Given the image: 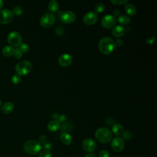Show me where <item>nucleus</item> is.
I'll return each instance as SVG.
<instances>
[{"label": "nucleus", "instance_id": "nucleus-16", "mask_svg": "<svg viewBox=\"0 0 157 157\" xmlns=\"http://www.w3.org/2000/svg\"><path fill=\"white\" fill-rule=\"evenodd\" d=\"M60 139L61 142L66 145H70L72 142V138L71 136L66 132H63L60 136Z\"/></svg>", "mask_w": 157, "mask_h": 157}, {"label": "nucleus", "instance_id": "nucleus-38", "mask_svg": "<svg viewBox=\"0 0 157 157\" xmlns=\"http://www.w3.org/2000/svg\"><path fill=\"white\" fill-rule=\"evenodd\" d=\"M155 42V38L153 37H150L146 39V42L148 44H152Z\"/></svg>", "mask_w": 157, "mask_h": 157}, {"label": "nucleus", "instance_id": "nucleus-39", "mask_svg": "<svg viewBox=\"0 0 157 157\" xmlns=\"http://www.w3.org/2000/svg\"><path fill=\"white\" fill-rule=\"evenodd\" d=\"M113 14L115 16H118V15L120 14V11L118 9H115V10L113 11Z\"/></svg>", "mask_w": 157, "mask_h": 157}, {"label": "nucleus", "instance_id": "nucleus-37", "mask_svg": "<svg viewBox=\"0 0 157 157\" xmlns=\"http://www.w3.org/2000/svg\"><path fill=\"white\" fill-rule=\"evenodd\" d=\"M114 42H115V45L118 47H120L123 44V40L121 39H117L116 40H114Z\"/></svg>", "mask_w": 157, "mask_h": 157}, {"label": "nucleus", "instance_id": "nucleus-2", "mask_svg": "<svg viewBox=\"0 0 157 157\" xmlns=\"http://www.w3.org/2000/svg\"><path fill=\"white\" fill-rule=\"evenodd\" d=\"M95 137L100 143L105 144L110 141L112 134L108 128H99L95 132Z\"/></svg>", "mask_w": 157, "mask_h": 157}, {"label": "nucleus", "instance_id": "nucleus-1", "mask_svg": "<svg viewBox=\"0 0 157 157\" xmlns=\"http://www.w3.org/2000/svg\"><path fill=\"white\" fill-rule=\"evenodd\" d=\"M115 47L114 40L108 37L102 38L98 44V48L100 52L104 55H110L112 53Z\"/></svg>", "mask_w": 157, "mask_h": 157}, {"label": "nucleus", "instance_id": "nucleus-6", "mask_svg": "<svg viewBox=\"0 0 157 157\" xmlns=\"http://www.w3.org/2000/svg\"><path fill=\"white\" fill-rule=\"evenodd\" d=\"M60 20L65 24H69L73 23L76 19L75 13L70 10H66L61 12L59 15Z\"/></svg>", "mask_w": 157, "mask_h": 157}, {"label": "nucleus", "instance_id": "nucleus-27", "mask_svg": "<svg viewBox=\"0 0 157 157\" xmlns=\"http://www.w3.org/2000/svg\"><path fill=\"white\" fill-rule=\"evenodd\" d=\"M11 81H12V83H13L15 85H17L20 82L21 78H20V75H18V74H15L12 76V77L11 78Z\"/></svg>", "mask_w": 157, "mask_h": 157}, {"label": "nucleus", "instance_id": "nucleus-40", "mask_svg": "<svg viewBox=\"0 0 157 157\" xmlns=\"http://www.w3.org/2000/svg\"><path fill=\"white\" fill-rule=\"evenodd\" d=\"M84 157H97L95 155H94V154H91V153H90V154H88V155H86Z\"/></svg>", "mask_w": 157, "mask_h": 157}, {"label": "nucleus", "instance_id": "nucleus-7", "mask_svg": "<svg viewBox=\"0 0 157 157\" xmlns=\"http://www.w3.org/2000/svg\"><path fill=\"white\" fill-rule=\"evenodd\" d=\"M55 21V18L52 13H47L44 14L40 18V23L44 28H48L53 26Z\"/></svg>", "mask_w": 157, "mask_h": 157}, {"label": "nucleus", "instance_id": "nucleus-10", "mask_svg": "<svg viewBox=\"0 0 157 157\" xmlns=\"http://www.w3.org/2000/svg\"><path fill=\"white\" fill-rule=\"evenodd\" d=\"M111 147L117 152L121 151L124 147V142L122 138L120 137H114L111 142Z\"/></svg>", "mask_w": 157, "mask_h": 157}, {"label": "nucleus", "instance_id": "nucleus-42", "mask_svg": "<svg viewBox=\"0 0 157 157\" xmlns=\"http://www.w3.org/2000/svg\"><path fill=\"white\" fill-rule=\"evenodd\" d=\"M3 4H4V2H3V1H1V0H0V9L2 7V6H3Z\"/></svg>", "mask_w": 157, "mask_h": 157}, {"label": "nucleus", "instance_id": "nucleus-22", "mask_svg": "<svg viewBox=\"0 0 157 157\" xmlns=\"http://www.w3.org/2000/svg\"><path fill=\"white\" fill-rule=\"evenodd\" d=\"M118 21L122 25H127L130 22V18L128 15H121L118 17Z\"/></svg>", "mask_w": 157, "mask_h": 157}, {"label": "nucleus", "instance_id": "nucleus-23", "mask_svg": "<svg viewBox=\"0 0 157 157\" xmlns=\"http://www.w3.org/2000/svg\"><path fill=\"white\" fill-rule=\"evenodd\" d=\"M12 13L17 16H20L23 13V9L20 6H16L13 8Z\"/></svg>", "mask_w": 157, "mask_h": 157}, {"label": "nucleus", "instance_id": "nucleus-32", "mask_svg": "<svg viewBox=\"0 0 157 157\" xmlns=\"http://www.w3.org/2000/svg\"><path fill=\"white\" fill-rule=\"evenodd\" d=\"M56 120L58 121V122H59V123H65V121H66V116L65 115H63V114L60 115H58V118H57Z\"/></svg>", "mask_w": 157, "mask_h": 157}, {"label": "nucleus", "instance_id": "nucleus-28", "mask_svg": "<svg viewBox=\"0 0 157 157\" xmlns=\"http://www.w3.org/2000/svg\"><path fill=\"white\" fill-rule=\"evenodd\" d=\"M39 157H52V155L50 151L44 150L40 153Z\"/></svg>", "mask_w": 157, "mask_h": 157}, {"label": "nucleus", "instance_id": "nucleus-18", "mask_svg": "<svg viewBox=\"0 0 157 157\" xmlns=\"http://www.w3.org/2000/svg\"><path fill=\"white\" fill-rule=\"evenodd\" d=\"M15 52V48L10 45H6L2 49V54L6 56H11L13 55Z\"/></svg>", "mask_w": 157, "mask_h": 157}, {"label": "nucleus", "instance_id": "nucleus-20", "mask_svg": "<svg viewBox=\"0 0 157 157\" xmlns=\"http://www.w3.org/2000/svg\"><path fill=\"white\" fill-rule=\"evenodd\" d=\"M112 131L115 135L120 136L123 132V128L120 124L115 123L112 126Z\"/></svg>", "mask_w": 157, "mask_h": 157}, {"label": "nucleus", "instance_id": "nucleus-35", "mask_svg": "<svg viewBox=\"0 0 157 157\" xmlns=\"http://www.w3.org/2000/svg\"><path fill=\"white\" fill-rule=\"evenodd\" d=\"M56 33L57 35H63L64 33V29L61 26H59L56 29Z\"/></svg>", "mask_w": 157, "mask_h": 157}, {"label": "nucleus", "instance_id": "nucleus-14", "mask_svg": "<svg viewBox=\"0 0 157 157\" xmlns=\"http://www.w3.org/2000/svg\"><path fill=\"white\" fill-rule=\"evenodd\" d=\"M14 109V105L11 102H7L4 103L1 108V111L4 114L11 113Z\"/></svg>", "mask_w": 157, "mask_h": 157}, {"label": "nucleus", "instance_id": "nucleus-24", "mask_svg": "<svg viewBox=\"0 0 157 157\" xmlns=\"http://www.w3.org/2000/svg\"><path fill=\"white\" fill-rule=\"evenodd\" d=\"M72 128V124L71 123H64L62 125V126H61V131L67 132V131H71Z\"/></svg>", "mask_w": 157, "mask_h": 157}, {"label": "nucleus", "instance_id": "nucleus-13", "mask_svg": "<svg viewBox=\"0 0 157 157\" xmlns=\"http://www.w3.org/2000/svg\"><path fill=\"white\" fill-rule=\"evenodd\" d=\"M72 62V56L68 53H64L61 55L58 58V63L60 66L63 67L69 66Z\"/></svg>", "mask_w": 157, "mask_h": 157}, {"label": "nucleus", "instance_id": "nucleus-19", "mask_svg": "<svg viewBox=\"0 0 157 157\" xmlns=\"http://www.w3.org/2000/svg\"><path fill=\"white\" fill-rule=\"evenodd\" d=\"M126 13L131 16H133L136 13V7L131 4H126L124 7Z\"/></svg>", "mask_w": 157, "mask_h": 157}, {"label": "nucleus", "instance_id": "nucleus-31", "mask_svg": "<svg viewBox=\"0 0 157 157\" xmlns=\"http://www.w3.org/2000/svg\"><path fill=\"white\" fill-rule=\"evenodd\" d=\"M123 135V139L126 140H128L131 139V132L129 131H126L125 132H123L122 134Z\"/></svg>", "mask_w": 157, "mask_h": 157}, {"label": "nucleus", "instance_id": "nucleus-17", "mask_svg": "<svg viewBox=\"0 0 157 157\" xmlns=\"http://www.w3.org/2000/svg\"><path fill=\"white\" fill-rule=\"evenodd\" d=\"M60 127V123L56 120L50 121L47 125L48 129L51 132L56 131Z\"/></svg>", "mask_w": 157, "mask_h": 157}, {"label": "nucleus", "instance_id": "nucleus-4", "mask_svg": "<svg viewBox=\"0 0 157 157\" xmlns=\"http://www.w3.org/2000/svg\"><path fill=\"white\" fill-rule=\"evenodd\" d=\"M41 144L36 140H30L27 141L24 145L25 151L31 155H34L37 154L41 150Z\"/></svg>", "mask_w": 157, "mask_h": 157}, {"label": "nucleus", "instance_id": "nucleus-15", "mask_svg": "<svg viewBox=\"0 0 157 157\" xmlns=\"http://www.w3.org/2000/svg\"><path fill=\"white\" fill-rule=\"evenodd\" d=\"M125 33V29L121 26H116L112 29V34L115 37L123 36Z\"/></svg>", "mask_w": 157, "mask_h": 157}, {"label": "nucleus", "instance_id": "nucleus-5", "mask_svg": "<svg viewBox=\"0 0 157 157\" xmlns=\"http://www.w3.org/2000/svg\"><path fill=\"white\" fill-rule=\"evenodd\" d=\"M7 41L12 47H18L21 44L22 38L18 32L12 31L8 34Z\"/></svg>", "mask_w": 157, "mask_h": 157}, {"label": "nucleus", "instance_id": "nucleus-41", "mask_svg": "<svg viewBox=\"0 0 157 157\" xmlns=\"http://www.w3.org/2000/svg\"><path fill=\"white\" fill-rule=\"evenodd\" d=\"M52 117L55 119V120H57L58 117V114L56 113H55L53 115H52Z\"/></svg>", "mask_w": 157, "mask_h": 157}, {"label": "nucleus", "instance_id": "nucleus-43", "mask_svg": "<svg viewBox=\"0 0 157 157\" xmlns=\"http://www.w3.org/2000/svg\"><path fill=\"white\" fill-rule=\"evenodd\" d=\"M1 105H2V102H1V99H0V107H1Z\"/></svg>", "mask_w": 157, "mask_h": 157}, {"label": "nucleus", "instance_id": "nucleus-26", "mask_svg": "<svg viewBox=\"0 0 157 157\" xmlns=\"http://www.w3.org/2000/svg\"><path fill=\"white\" fill-rule=\"evenodd\" d=\"M19 49L20 50L21 52V53H26V52H28L29 50V46L25 44V43H23V44H21L20 45H19Z\"/></svg>", "mask_w": 157, "mask_h": 157}, {"label": "nucleus", "instance_id": "nucleus-34", "mask_svg": "<svg viewBox=\"0 0 157 157\" xmlns=\"http://www.w3.org/2000/svg\"><path fill=\"white\" fill-rule=\"evenodd\" d=\"M43 147L45 149V150H48L50 151L52 149V144L50 142H45L44 144H43Z\"/></svg>", "mask_w": 157, "mask_h": 157}, {"label": "nucleus", "instance_id": "nucleus-3", "mask_svg": "<svg viewBox=\"0 0 157 157\" xmlns=\"http://www.w3.org/2000/svg\"><path fill=\"white\" fill-rule=\"evenodd\" d=\"M33 69L31 63L27 60H22L15 66V71L18 75H25L29 73Z\"/></svg>", "mask_w": 157, "mask_h": 157}, {"label": "nucleus", "instance_id": "nucleus-29", "mask_svg": "<svg viewBox=\"0 0 157 157\" xmlns=\"http://www.w3.org/2000/svg\"><path fill=\"white\" fill-rule=\"evenodd\" d=\"M13 55H14V56L16 59H20L21 58L22 53L18 48H15V52H14Z\"/></svg>", "mask_w": 157, "mask_h": 157}, {"label": "nucleus", "instance_id": "nucleus-12", "mask_svg": "<svg viewBox=\"0 0 157 157\" xmlns=\"http://www.w3.org/2000/svg\"><path fill=\"white\" fill-rule=\"evenodd\" d=\"M82 148L86 152L94 151L96 148V144L92 139L86 138L83 140Z\"/></svg>", "mask_w": 157, "mask_h": 157}, {"label": "nucleus", "instance_id": "nucleus-30", "mask_svg": "<svg viewBox=\"0 0 157 157\" xmlns=\"http://www.w3.org/2000/svg\"><path fill=\"white\" fill-rule=\"evenodd\" d=\"M110 2L115 5H121L126 4L128 1L127 0H111Z\"/></svg>", "mask_w": 157, "mask_h": 157}, {"label": "nucleus", "instance_id": "nucleus-21", "mask_svg": "<svg viewBox=\"0 0 157 157\" xmlns=\"http://www.w3.org/2000/svg\"><path fill=\"white\" fill-rule=\"evenodd\" d=\"M48 8L51 12H56L59 8V4L56 1H51L48 3Z\"/></svg>", "mask_w": 157, "mask_h": 157}, {"label": "nucleus", "instance_id": "nucleus-25", "mask_svg": "<svg viewBox=\"0 0 157 157\" xmlns=\"http://www.w3.org/2000/svg\"><path fill=\"white\" fill-rule=\"evenodd\" d=\"M94 10H95V13H101L102 12H103L104 10V6L103 4L102 3H99L95 7H94Z\"/></svg>", "mask_w": 157, "mask_h": 157}, {"label": "nucleus", "instance_id": "nucleus-9", "mask_svg": "<svg viewBox=\"0 0 157 157\" xmlns=\"http://www.w3.org/2000/svg\"><path fill=\"white\" fill-rule=\"evenodd\" d=\"M116 18L114 16L111 15H107L101 20V25L105 29H110L113 28L116 24Z\"/></svg>", "mask_w": 157, "mask_h": 157}, {"label": "nucleus", "instance_id": "nucleus-33", "mask_svg": "<svg viewBox=\"0 0 157 157\" xmlns=\"http://www.w3.org/2000/svg\"><path fill=\"white\" fill-rule=\"evenodd\" d=\"M99 157H110V153L107 150H102L99 154Z\"/></svg>", "mask_w": 157, "mask_h": 157}, {"label": "nucleus", "instance_id": "nucleus-8", "mask_svg": "<svg viewBox=\"0 0 157 157\" xmlns=\"http://www.w3.org/2000/svg\"><path fill=\"white\" fill-rule=\"evenodd\" d=\"M13 14L9 9H2L0 10V23L7 24L12 21Z\"/></svg>", "mask_w": 157, "mask_h": 157}, {"label": "nucleus", "instance_id": "nucleus-36", "mask_svg": "<svg viewBox=\"0 0 157 157\" xmlns=\"http://www.w3.org/2000/svg\"><path fill=\"white\" fill-rule=\"evenodd\" d=\"M46 139H47V138L45 135H41L39 137V142L40 144H44L46 142Z\"/></svg>", "mask_w": 157, "mask_h": 157}, {"label": "nucleus", "instance_id": "nucleus-11", "mask_svg": "<svg viewBox=\"0 0 157 157\" xmlns=\"http://www.w3.org/2000/svg\"><path fill=\"white\" fill-rule=\"evenodd\" d=\"M98 18V17L97 13L94 12H89L83 16V21L86 25L91 26L97 21Z\"/></svg>", "mask_w": 157, "mask_h": 157}]
</instances>
